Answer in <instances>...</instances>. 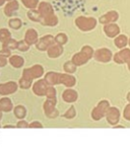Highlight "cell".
<instances>
[{"label": "cell", "mask_w": 130, "mask_h": 147, "mask_svg": "<svg viewBox=\"0 0 130 147\" xmlns=\"http://www.w3.org/2000/svg\"><path fill=\"white\" fill-rule=\"evenodd\" d=\"M93 48L89 47V46H85L83 47L81 51L79 53H76L73 57H72V62L76 65V66H80V65H83L93 56Z\"/></svg>", "instance_id": "obj_1"}, {"label": "cell", "mask_w": 130, "mask_h": 147, "mask_svg": "<svg viewBox=\"0 0 130 147\" xmlns=\"http://www.w3.org/2000/svg\"><path fill=\"white\" fill-rule=\"evenodd\" d=\"M75 24L80 30L83 32H89L93 30L97 26V20L93 18H85L79 16L75 20Z\"/></svg>", "instance_id": "obj_2"}, {"label": "cell", "mask_w": 130, "mask_h": 147, "mask_svg": "<svg viewBox=\"0 0 130 147\" xmlns=\"http://www.w3.org/2000/svg\"><path fill=\"white\" fill-rule=\"evenodd\" d=\"M109 109H110V104H109L108 100H102L93 110V112H91V118L95 121H99V120H101L102 118H104L106 116Z\"/></svg>", "instance_id": "obj_3"}, {"label": "cell", "mask_w": 130, "mask_h": 147, "mask_svg": "<svg viewBox=\"0 0 130 147\" xmlns=\"http://www.w3.org/2000/svg\"><path fill=\"white\" fill-rule=\"evenodd\" d=\"M43 74H44V68L42 67L41 65L36 64V65H34L32 67L24 69V72H22V77L32 81V79L41 77Z\"/></svg>", "instance_id": "obj_4"}, {"label": "cell", "mask_w": 130, "mask_h": 147, "mask_svg": "<svg viewBox=\"0 0 130 147\" xmlns=\"http://www.w3.org/2000/svg\"><path fill=\"white\" fill-rule=\"evenodd\" d=\"M93 57L97 61L99 62H103V63H107L110 62L113 58L112 52H111L109 49L107 48H102V49H99L93 53Z\"/></svg>", "instance_id": "obj_5"}, {"label": "cell", "mask_w": 130, "mask_h": 147, "mask_svg": "<svg viewBox=\"0 0 130 147\" xmlns=\"http://www.w3.org/2000/svg\"><path fill=\"white\" fill-rule=\"evenodd\" d=\"M114 61L118 64H130V49H122L118 53H116L113 57Z\"/></svg>", "instance_id": "obj_6"}, {"label": "cell", "mask_w": 130, "mask_h": 147, "mask_svg": "<svg viewBox=\"0 0 130 147\" xmlns=\"http://www.w3.org/2000/svg\"><path fill=\"white\" fill-rule=\"evenodd\" d=\"M48 87H49V84L47 83V81L45 79H41L34 83V85H32V91L38 96H43V95H46Z\"/></svg>", "instance_id": "obj_7"}, {"label": "cell", "mask_w": 130, "mask_h": 147, "mask_svg": "<svg viewBox=\"0 0 130 147\" xmlns=\"http://www.w3.org/2000/svg\"><path fill=\"white\" fill-rule=\"evenodd\" d=\"M55 42V38H53L52 36H44L43 38L38 41V43L36 44L37 49L40 51H47L48 48L52 46Z\"/></svg>", "instance_id": "obj_8"}, {"label": "cell", "mask_w": 130, "mask_h": 147, "mask_svg": "<svg viewBox=\"0 0 130 147\" xmlns=\"http://www.w3.org/2000/svg\"><path fill=\"white\" fill-rule=\"evenodd\" d=\"M106 118H107V121H108V123L110 124V125H115V124H117L118 122H119L120 120V112L118 109L116 108H110L108 110V112H107L106 114Z\"/></svg>", "instance_id": "obj_9"}, {"label": "cell", "mask_w": 130, "mask_h": 147, "mask_svg": "<svg viewBox=\"0 0 130 147\" xmlns=\"http://www.w3.org/2000/svg\"><path fill=\"white\" fill-rule=\"evenodd\" d=\"M18 83L13 82V81H9L6 83H2L0 84V94L1 95H7L11 94V93L15 92L18 89Z\"/></svg>", "instance_id": "obj_10"}, {"label": "cell", "mask_w": 130, "mask_h": 147, "mask_svg": "<svg viewBox=\"0 0 130 147\" xmlns=\"http://www.w3.org/2000/svg\"><path fill=\"white\" fill-rule=\"evenodd\" d=\"M104 32L107 37L109 38H116L120 34V28L115 24V22H111L107 24L104 26Z\"/></svg>", "instance_id": "obj_11"}, {"label": "cell", "mask_w": 130, "mask_h": 147, "mask_svg": "<svg viewBox=\"0 0 130 147\" xmlns=\"http://www.w3.org/2000/svg\"><path fill=\"white\" fill-rule=\"evenodd\" d=\"M55 105H56V102L50 100H48L47 102L44 104V111H45L47 117L55 118L58 116V111L55 108Z\"/></svg>", "instance_id": "obj_12"}, {"label": "cell", "mask_w": 130, "mask_h": 147, "mask_svg": "<svg viewBox=\"0 0 130 147\" xmlns=\"http://www.w3.org/2000/svg\"><path fill=\"white\" fill-rule=\"evenodd\" d=\"M119 18V14L118 12H116L115 10H111L109 12H107L106 14H104L103 16L100 18V22L103 24H111V22H115L116 20H118Z\"/></svg>", "instance_id": "obj_13"}, {"label": "cell", "mask_w": 130, "mask_h": 147, "mask_svg": "<svg viewBox=\"0 0 130 147\" xmlns=\"http://www.w3.org/2000/svg\"><path fill=\"white\" fill-rule=\"evenodd\" d=\"M63 53V48L62 45H59V44H53L52 46L48 48L47 54L50 58H57Z\"/></svg>", "instance_id": "obj_14"}, {"label": "cell", "mask_w": 130, "mask_h": 147, "mask_svg": "<svg viewBox=\"0 0 130 147\" xmlns=\"http://www.w3.org/2000/svg\"><path fill=\"white\" fill-rule=\"evenodd\" d=\"M24 41L28 44V45H34V44H37L39 41V37H38V32L34 28H30V30H26V36H24Z\"/></svg>", "instance_id": "obj_15"}, {"label": "cell", "mask_w": 130, "mask_h": 147, "mask_svg": "<svg viewBox=\"0 0 130 147\" xmlns=\"http://www.w3.org/2000/svg\"><path fill=\"white\" fill-rule=\"evenodd\" d=\"M38 11H39V13L41 14L42 18H46V16H48V15L50 14H53V8L52 6H51L49 3L47 2H41L39 4V6H38Z\"/></svg>", "instance_id": "obj_16"}, {"label": "cell", "mask_w": 130, "mask_h": 147, "mask_svg": "<svg viewBox=\"0 0 130 147\" xmlns=\"http://www.w3.org/2000/svg\"><path fill=\"white\" fill-rule=\"evenodd\" d=\"M60 83L64 84L67 87H72L75 85L76 81L75 78L71 75L70 73H65V74H60Z\"/></svg>", "instance_id": "obj_17"}, {"label": "cell", "mask_w": 130, "mask_h": 147, "mask_svg": "<svg viewBox=\"0 0 130 147\" xmlns=\"http://www.w3.org/2000/svg\"><path fill=\"white\" fill-rule=\"evenodd\" d=\"M78 97V94L77 92H76L75 90H73V89H66V90L63 92L62 94V98L64 102H76V100H77Z\"/></svg>", "instance_id": "obj_18"}, {"label": "cell", "mask_w": 130, "mask_h": 147, "mask_svg": "<svg viewBox=\"0 0 130 147\" xmlns=\"http://www.w3.org/2000/svg\"><path fill=\"white\" fill-rule=\"evenodd\" d=\"M18 10V3L16 0H12V1H9L6 4L4 8V13L7 16H12V14H14L16 11Z\"/></svg>", "instance_id": "obj_19"}, {"label": "cell", "mask_w": 130, "mask_h": 147, "mask_svg": "<svg viewBox=\"0 0 130 147\" xmlns=\"http://www.w3.org/2000/svg\"><path fill=\"white\" fill-rule=\"evenodd\" d=\"M45 80L49 85H55L60 83V73L56 72H49L45 76Z\"/></svg>", "instance_id": "obj_20"}, {"label": "cell", "mask_w": 130, "mask_h": 147, "mask_svg": "<svg viewBox=\"0 0 130 147\" xmlns=\"http://www.w3.org/2000/svg\"><path fill=\"white\" fill-rule=\"evenodd\" d=\"M128 41H129V39H128L126 36L119 35V36H117V37L115 38L114 44H115L116 47L119 48V49H123V48H125L126 46H127Z\"/></svg>", "instance_id": "obj_21"}, {"label": "cell", "mask_w": 130, "mask_h": 147, "mask_svg": "<svg viewBox=\"0 0 130 147\" xmlns=\"http://www.w3.org/2000/svg\"><path fill=\"white\" fill-rule=\"evenodd\" d=\"M12 110V102L8 97H3L0 100V111L1 112H9Z\"/></svg>", "instance_id": "obj_22"}, {"label": "cell", "mask_w": 130, "mask_h": 147, "mask_svg": "<svg viewBox=\"0 0 130 147\" xmlns=\"http://www.w3.org/2000/svg\"><path fill=\"white\" fill-rule=\"evenodd\" d=\"M41 22L44 24V26H56L57 22H58V18H57L54 15V13H53V14H50V15H48V16H46V18H42Z\"/></svg>", "instance_id": "obj_23"}, {"label": "cell", "mask_w": 130, "mask_h": 147, "mask_svg": "<svg viewBox=\"0 0 130 147\" xmlns=\"http://www.w3.org/2000/svg\"><path fill=\"white\" fill-rule=\"evenodd\" d=\"M24 58L20 56H18V55H13L9 58V63L12 65L14 68H20L24 65Z\"/></svg>", "instance_id": "obj_24"}, {"label": "cell", "mask_w": 130, "mask_h": 147, "mask_svg": "<svg viewBox=\"0 0 130 147\" xmlns=\"http://www.w3.org/2000/svg\"><path fill=\"white\" fill-rule=\"evenodd\" d=\"M28 16L30 20H32V22H42L41 14H40L39 11L36 10V9H34V10L30 9V10L28 12Z\"/></svg>", "instance_id": "obj_25"}, {"label": "cell", "mask_w": 130, "mask_h": 147, "mask_svg": "<svg viewBox=\"0 0 130 147\" xmlns=\"http://www.w3.org/2000/svg\"><path fill=\"white\" fill-rule=\"evenodd\" d=\"M14 115L16 118H18V119H22V118L26 117V110L24 107L22 106H18L16 108L14 109Z\"/></svg>", "instance_id": "obj_26"}, {"label": "cell", "mask_w": 130, "mask_h": 147, "mask_svg": "<svg viewBox=\"0 0 130 147\" xmlns=\"http://www.w3.org/2000/svg\"><path fill=\"white\" fill-rule=\"evenodd\" d=\"M18 42H16L15 40L12 39H9L8 41H6L5 43L2 44L3 48L8 49V50H15V49H18Z\"/></svg>", "instance_id": "obj_27"}, {"label": "cell", "mask_w": 130, "mask_h": 147, "mask_svg": "<svg viewBox=\"0 0 130 147\" xmlns=\"http://www.w3.org/2000/svg\"><path fill=\"white\" fill-rule=\"evenodd\" d=\"M24 5L28 9H34L37 8V6L39 5V0H22Z\"/></svg>", "instance_id": "obj_28"}, {"label": "cell", "mask_w": 130, "mask_h": 147, "mask_svg": "<svg viewBox=\"0 0 130 147\" xmlns=\"http://www.w3.org/2000/svg\"><path fill=\"white\" fill-rule=\"evenodd\" d=\"M63 69L65 70V72L66 73H74L76 70V65L74 64L72 61H68V62H66L64 64V66H63Z\"/></svg>", "instance_id": "obj_29"}, {"label": "cell", "mask_w": 130, "mask_h": 147, "mask_svg": "<svg viewBox=\"0 0 130 147\" xmlns=\"http://www.w3.org/2000/svg\"><path fill=\"white\" fill-rule=\"evenodd\" d=\"M11 35H10V32L6 28H1L0 30V42L1 43H5L6 41H8L10 39Z\"/></svg>", "instance_id": "obj_30"}, {"label": "cell", "mask_w": 130, "mask_h": 147, "mask_svg": "<svg viewBox=\"0 0 130 147\" xmlns=\"http://www.w3.org/2000/svg\"><path fill=\"white\" fill-rule=\"evenodd\" d=\"M22 22L20 18H11L9 20V26L11 28H13V30H18V28H22Z\"/></svg>", "instance_id": "obj_31"}, {"label": "cell", "mask_w": 130, "mask_h": 147, "mask_svg": "<svg viewBox=\"0 0 130 147\" xmlns=\"http://www.w3.org/2000/svg\"><path fill=\"white\" fill-rule=\"evenodd\" d=\"M46 95H47L48 100L56 102V89L53 86L49 85V87H48V89H47V92H46Z\"/></svg>", "instance_id": "obj_32"}, {"label": "cell", "mask_w": 130, "mask_h": 147, "mask_svg": "<svg viewBox=\"0 0 130 147\" xmlns=\"http://www.w3.org/2000/svg\"><path fill=\"white\" fill-rule=\"evenodd\" d=\"M55 43L59 44V45H64V44L67 43V36L61 32V34H58V35L55 37Z\"/></svg>", "instance_id": "obj_33"}, {"label": "cell", "mask_w": 130, "mask_h": 147, "mask_svg": "<svg viewBox=\"0 0 130 147\" xmlns=\"http://www.w3.org/2000/svg\"><path fill=\"white\" fill-rule=\"evenodd\" d=\"M75 116H76V112L73 106L70 107V108L66 111V113L64 114V118H66V119H72V118H74Z\"/></svg>", "instance_id": "obj_34"}, {"label": "cell", "mask_w": 130, "mask_h": 147, "mask_svg": "<svg viewBox=\"0 0 130 147\" xmlns=\"http://www.w3.org/2000/svg\"><path fill=\"white\" fill-rule=\"evenodd\" d=\"M20 86L22 88H28L32 86V80H28L24 77H22V79L20 80Z\"/></svg>", "instance_id": "obj_35"}, {"label": "cell", "mask_w": 130, "mask_h": 147, "mask_svg": "<svg viewBox=\"0 0 130 147\" xmlns=\"http://www.w3.org/2000/svg\"><path fill=\"white\" fill-rule=\"evenodd\" d=\"M28 48H30V45L26 43V41H20L18 42V50L22 51V52H26L28 50Z\"/></svg>", "instance_id": "obj_36"}, {"label": "cell", "mask_w": 130, "mask_h": 147, "mask_svg": "<svg viewBox=\"0 0 130 147\" xmlns=\"http://www.w3.org/2000/svg\"><path fill=\"white\" fill-rule=\"evenodd\" d=\"M124 118H125L127 121H130V102L129 105L126 106V108L124 109V114H123Z\"/></svg>", "instance_id": "obj_37"}, {"label": "cell", "mask_w": 130, "mask_h": 147, "mask_svg": "<svg viewBox=\"0 0 130 147\" xmlns=\"http://www.w3.org/2000/svg\"><path fill=\"white\" fill-rule=\"evenodd\" d=\"M0 55H1V56H3V57H5V58H7V57H9V55H10V50L3 48V50L0 52Z\"/></svg>", "instance_id": "obj_38"}, {"label": "cell", "mask_w": 130, "mask_h": 147, "mask_svg": "<svg viewBox=\"0 0 130 147\" xmlns=\"http://www.w3.org/2000/svg\"><path fill=\"white\" fill-rule=\"evenodd\" d=\"M30 128H42L43 126H42L41 123H39L38 121H35V122H32V124L30 125Z\"/></svg>", "instance_id": "obj_39"}, {"label": "cell", "mask_w": 130, "mask_h": 147, "mask_svg": "<svg viewBox=\"0 0 130 147\" xmlns=\"http://www.w3.org/2000/svg\"><path fill=\"white\" fill-rule=\"evenodd\" d=\"M6 63H7L6 58L0 55V67H3V66H5V65H6Z\"/></svg>", "instance_id": "obj_40"}, {"label": "cell", "mask_w": 130, "mask_h": 147, "mask_svg": "<svg viewBox=\"0 0 130 147\" xmlns=\"http://www.w3.org/2000/svg\"><path fill=\"white\" fill-rule=\"evenodd\" d=\"M18 128H28V127H30V125H28V123H26V121H20V122H18Z\"/></svg>", "instance_id": "obj_41"}, {"label": "cell", "mask_w": 130, "mask_h": 147, "mask_svg": "<svg viewBox=\"0 0 130 147\" xmlns=\"http://www.w3.org/2000/svg\"><path fill=\"white\" fill-rule=\"evenodd\" d=\"M127 100L130 102V92H128V94H127Z\"/></svg>", "instance_id": "obj_42"}, {"label": "cell", "mask_w": 130, "mask_h": 147, "mask_svg": "<svg viewBox=\"0 0 130 147\" xmlns=\"http://www.w3.org/2000/svg\"><path fill=\"white\" fill-rule=\"evenodd\" d=\"M5 1H6V0H0V6H1V5H2L3 3L5 2Z\"/></svg>", "instance_id": "obj_43"}, {"label": "cell", "mask_w": 130, "mask_h": 147, "mask_svg": "<svg viewBox=\"0 0 130 147\" xmlns=\"http://www.w3.org/2000/svg\"><path fill=\"white\" fill-rule=\"evenodd\" d=\"M14 126H11V125H6V126H4V128H13Z\"/></svg>", "instance_id": "obj_44"}, {"label": "cell", "mask_w": 130, "mask_h": 147, "mask_svg": "<svg viewBox=\"0 0 130 147\" xmlns=\"http://www.w3.org/2000/svg\"><path fill=\"white\" fill-rule=\"evenodd\" d=\"M128 44H129V46H130V39H129V41H128Z\"/></svg>", "instance_id": "obj_45"}, {"label": "cell", "mask_w": 130, "mask_h": 147, "mask_svg": "<svg viewBox=\"0 0 130 147\" xmlns=\"http://www.w3.org/2000/svg\"><path fill=\"white\" fill-rule=\"evenodd\" d=\"M128 67H129V70H130V64H129V65H128Z\"/></svg>", "instance_id": "obj_46"}, {"label": "cell", "mask_w": 130, "mask_h": 147, "mask_svg": "<svg viewBox=\"0 0 130 147\" xmlns=\"http://www.w3.org/2000/svg\"><path fill=\"white\" fill-rule=\"evenodd\" d=\"M0 119H1V113H0Z\"/></svg>", "instance_id": "obj_47"}, {"label": "cell", "mask_w": 130, "mask_h": 147, "mask_svg": "<svg viewBox=\"0 0 130 147\" xmlns=\"http://www.w3.org/2000/svg\"><path fill=\"white\" fill-rule=\"evenodd\" d=\"M6 1H12V0H6Z\"/></svg>", "instance_id": "obj_48"}]
</instances>
